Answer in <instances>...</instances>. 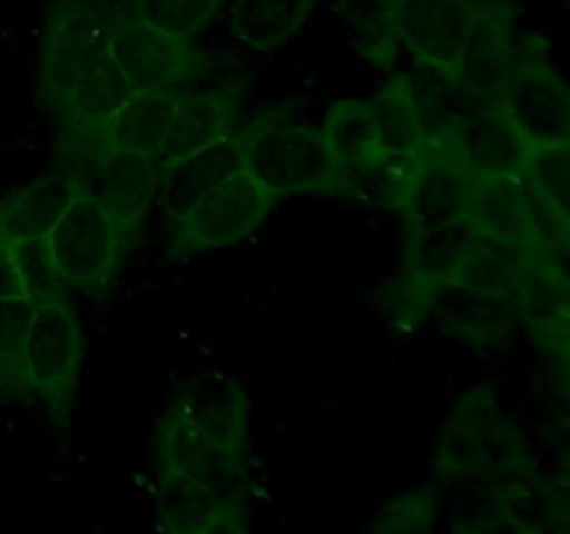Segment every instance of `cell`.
<instances>
[{
    "mask_svg": "<svg viewBox=\"0 0 570 534\" xmlns=\"http://www.w3.org/2000/svg\"><path fill=\"white\" fill-rule=\"evenodd\" d=\"M243 170L278 200L289 195H340L345 176L332 159L321 128L287 115L265 111L237 131Z\"/></svg>",
    "mask_w": 570,
    "mask_h": 534,
    "instance_id": "cell-1",
    "label": "cell"
},
{
    "mask_svg": "<svg viewBox=\"0 0 570 534\" xmlns=\"http://www.w3.org/2000/svg\"><path fill=\"white\" fill-rule=\"evenodd\" d=\"M87 362V337L65 293L37 304L26 339V370L31 398L50 412L56 423H70Z\"/></svg>",
    "mask_w": 570,
    "mask_h": 534,
    "instance_id": "cell-2",
    "label": "cell"
},
{
    "mask_svg": "<svg viewBox=\"0 0 570 534\" xmlns=\"http://www.w3.org/2000/svg\"><path fill=\"white\" fill-rule=\"evenodd\" d=\"M128 239L131 231L92 195H78L48 234L61 289H95L109 281Z\"/></svg>",
    "mask_w": 570,
    "mask_h": 534,
    "instance_id": "cell-3",
    "label": "cell"
},
{
    "mask_svg": "<svg viewBox=\"0 0 570 534\" xmlns=\"http://www.w3.org/2000/svg\"><path fill=\"white\" fill-rule=\"evenodd\" d=\"M278 198L245 170L212 187L181 220L173 222V245L181 250L239 248L265 228Z\"/></svg>",
    "mask_w": 570,
    "mask_h": 534,
    "instance_id": "cell-4",
    "label": "cell"
},
{
    "mask_svg": "<svg viewBox=\"0 0 570 534\" xmlns=\"http://www.w3.org/2000/svg\"><path fill=\"white\" fill-rule=\"evenodd\" d=\"M109 22V14L89 0H65L48 17L39 42L37 95L50 115H59L78 78L106 48Z\"/></svg>",
    "mask_w": 570,
    "mask_h": 534,
    "instance_id": "cell-5",
    "label": "cell"
},
{
    "mask_svg": "<svg viewBox=\"0 0 570 534\" xmlns=\"http://www.w3.org/2000/svg\"><path fill=\"white\" fill-rule=\"evenodd\" d=\"M109 53L134 92H178L198 72L193 42L159 31L137 17L109 22Z\"/></svg>",
    "mask_w": 570,
    "mask_h": 534,
    "instance_id": "cell-6",
    "label": "cell"
},
{
    "mask_svg": "<svg viewBox=\"0 0 570 534\" xmlns=\"http://www.w3.org/2000/svg\"><path fill=\"white\" fill-rule=\"evenodd\" d=\"M440 159H449L471 176H518L523 178L532 148L521 139L495 100H482L465 117Z\"/></svg>",
    "mask_w": 570,
    "mask_h": 534,
    "instance_id": "cell-7",
    "label": "cell"
},
{
    "mask_svg": "<svg viewBox=\"0 0 570 534\" xmlns=\"http://www.w3.org/2000/svg\"><path fill=\"white\" fill-rule=\"evenodd\" d=\"M161 181L165 170L154 156L109 148L81 178V189L134 231L161 200Z\"/></svg>",
    "mask_w": 570,
    "mask_h": 534,
    "instance_id": "cell-8",
    "label": "cell"
},
{
    "mask_svg": "<svg viewBox=\"0 0 570 534\" xmlns=\"http://www.w3.org/2000/svg\"><path fill=\"white\" fill-rule=\"evenodd\" d=\"M395 295L412 317L440 328L445 337L490 343L499 328L501 298L476 293L456 278L426 284V287H399Z\"/></svg>",
    "mask_w": 570,
    "mask_h": 534,
    "instance_id": "cell-9",
    "label": "cell"
},
{
    "mask_svg": "<svg viewBox=\"0 0 570 534\" xmlns=\"http://www.w3.org/2000/svg\"><path fill=\"white\" fill-rule=\"evenodd\" d=\"M473 0H393L399 42L415 59L454 70L471 33Z\"/></svg>",
    "mask_w": 570,
    "mask_h": 534,
    "instance_id": "cell-10",
    "label": "cell"
},
{
    "mask_svg": "<svg viewBox=\"0 0 570 534\" xmlns=\"http://www.w3.org/2000/svg\"><path fill=\"white\" fill-rule=\"evenodd\" d=\"M454 72L482 100H495L521 76L523 67H518L515 31L507 9L476 3L471 33Z\"/></svg>",
    "mask_w": 570,
    "mask_h": 534,
    "instance_id": "cell-11",
    "label": "cell"
},
{
    "mask_svg": "<svg viewBox=\"0 0 570 534\" xmlns=\"http://www.w3.org/2000/svg\"><path fill=\"white\" fill-rule=\"evenodd\" d=\"M468 200H471V172L449 159H432L412 172L393 209L404 220V228L443 231L471 222Z\"/></svg>",
    "mask_w": 570,
    "mask_h": 534,
    "instance_id": "cell-12",
    "label": "cell"
},
{
    "mask_svg": "<svg viewBox=\"0 0 570 534\" xmlns=\"http://www.w3.org/2000/svg\"><path fill=\"white\" fill-rule=\"evenodd\" d=\"M176 115L156 148L154 159L161 170L223 142L237 131L239 98L228 89H209V92H184L178 89Z\"/></svg>",
    "mask_w": 570,
    "mask_h": 534,
    "instance_id": "cell-13",
    "label": "cell"
},
{
    "mask_svg": "<svg viewBox=\"0 0 570 534\" xmlns=\"http://www.w3.org/2000/svg\"><path fill=\"white\" fill-rule=\"evenodd\" d=\"M395 78L404 87L423 134L438 148V154L443 156V148L449 145V139L465 122V117L482 103V98H476L460 81V76L454 70L432 65V61L415 59V65L410 70Z\"/></svg>",
    "mask_w": 570,
    "mask_h": 534,
    "instance_id": "cell-14",
    "label": "cell"
},
{
    "mask_svg": "<svg viewBox=\"0 0 570 534\" xmlns=\"http://www.w3.org/2000/svg\"><path fill=\"white\" fill-rule=\"evenodd\" d=\"M81 184L70 172H50L0 200V239L20 243L48 237L61 211L81 195Z\"/></svg>",
    "mask_w": 570,
    "mask_h": 534,
    "instance_id": "cell-15",
    "label": "cell"
},
{
    "mask_svg": "<svg viewBox=\"0 0 570 534\" xmlns=\"http://www.w3.org/2000/svg\"><path fill=\"white\" fill-rule=\"evenodd\" d=\"M239 170H243V159H239L237 131L223 142L167 167L165 181H161V204H165L167 220H181L212 187H217Z\"/></svg>",
    "mask_w": 570,
    "mask_h": 534,
    "instance_id": "cell-16",
    "label": "cell"
},
{
    "mask_svg": "<svg viewBox=\"0 0 570 534\" xmlns=\"http://www.w3.org/2000/svg\"><path fill=\"white\" fill-rule=\"evenodd\" d=\"M321 137L332 159L345 176V189L354 187L356 178L365 176L379 159L376 120L367 100H340L326 111L321 122Z\"/></svg>",
    "mask_w": 570,
    "mask_h": 534,
    "instance_id": "cell-17",
    "label": "cell"
},
{
    "mask_svg": "<svg viewBox=\"0 0 570 534\" xmlns=\"http://www.w3.org/2000/svg\"><path fill=\"white\" fill-rule=\"evenodd\" d=\"M468 220L473 228L507 243H523L532 231L529 192L518 176H471Z\"/></svg>",
    "mask_w": 570,
    "mask_h": 534,
    "instance_id": "cell-18",
    "label": "cell"
},
{
    "mask_svg": "<svg viewBox=\"0 0 570 534\" xmlns=\"http://www.w3.org/2000/svg\"><path fill=\"white\" fill-rule=\"evenodd\" d=\"M134 95L131 83L120 72L109 53V44L95 56L92 65L83 70L72 92L67 95L65 106L59 109L61 128H100L111 120L117 109Z\"/></svg>",
    "mask_w": 570,
    "mask_h": 534,
    "instance_id": "cell-19",
    "label": "cell"
},
{
    "mask_svg": "<svg viewBox=\"0 0 570 534\" xmlns=\"http://www.w3.org/2000/svg\"><path fill=\"white\" fill-rule=\"evenodd\" d=\"M317 3L321 0H234L228 26L245 48L271 53L306 26Z\"/></svg>",
    "mask_w": 570,
    "mask_h": 534,
    "instance_id": "cell-20",
    "label": "cell"
},
{
    "mask_svg": "<svg viewBox=\"0 0 570 534\" xmlns=\"http://www.w3.org/2000/svg\"><path fill=\"white\" fill-rule=\"evenodd\" d=\"M181 92H134L106 122V150L154 156L170 126Z\"/></svg>",
    "mask_w": 570,
    "mask_h": 534,
    "instance_id": "cell-21",
    "label": "cell"
},
{
    "mask_svg": "<svg viewBox=\"0 0 570 534\" xmlns=\"http://www.w3.org/2000/svg\"><path fill=\"white\" fill-rule=\"evenodd\" d=\"M373 120H376V137L382 154L393 156H410V159H440L438 148L429 142V137L423 134L421 122H417L415 109H412L410 98H406L404 87L399 83V78H393L390 83H384L371 100Z\"/></svg>",
    "mask_w": 570,
    "mask_h": 534,
    "instance_id": "cell-22",
    "label": "cell"
},
{
    "mask_svg": "<svg viewBox=\"0 0 570 534\" xmlns=\"http://www.w3.org/2000/svg\"><path fill=\"white\" fill-rule=\"evenodd\" d=\"M37 304L31 298L0 300V400L31 398L26 370V339Z\"/></svg>",
    "mask_w": 570,
    "mask_h": 534,
    "instance_id": "cell-23",
    "label": "cell"
},
{
    "mask_svg": "<svg viewBox=\"0 0 570 534\" xmlns=\"http://www.w3.org/2000/svg\"><path fill=\"white\" fill-rule=\"evenodd\" d=\"M443 490L438 484H421L384 504L362 534H443Z\"/></svg>",
    "mask_w": 570,
    "mask_h": 534,
    "instance_id": "cell-24",
    "label": "cell"
},
{
    "mask_svg": "<svg viewBox=\"0 0 570 534\" xmlns=\"http://www.w3.org/2000/svg\"><path fill=\"white\" fill-rule=\"evenodd\" d=\"M340 11L356 48L379 67L393 65L401 44L393 0H340Z\"/></svg>",
    "mask_w": 570,
    "mask_h": 534,
    "instance_id": "cell-25",
    "label": "cell"
},
{
    "mask_svg": "<svg viewBox=\"0 0 570 534\" xmlns=\"http://www.w3.org/2000/svg\"><path fill=\"white\" fill-rule=\"evenodd\" d=\"M223 3L226 0H128L126 14L173 37L195 42V37L209 28Z\"/></svg>",
    "mask_w": 570,
    "mask_h": 534,
    "instance_id": "cell-26",
    "label": "cell"
},
{
    "mask_svg": "<svg viewBox=\"0 0 570 534\" xmlns=\"http://www.w3.org/2000/svg\"><path fill=\"white\" fill-rule=\"evenodd\" d=\"M11 248H14V261L17 270H20L26 298H31L33 304H42L50 295L65 293L59 284V273H56L53 250H50L48 237L20 239Z\"/></svg>",
    "mask_w": 570,
    "mask_h": 534,
    "instance_id": "cell-27",
    "label": "cell"
},
{
    "mask_svg": "<svg viewBox=\"0 0 570 534\" xmlns=\"http://www.w3.org/2000/svg\"><path fill=\"white\" fill-rule=\"evenodd\" d=\"M14 298H26V289H22L20 270H17L14 248H11V243L0 239V300Z\"/></svg>",
    "mask_w": 570,
    "mask_h": 534,
    "instance_id": "cell-28",
    "label": "cell"
}]
</instances>
